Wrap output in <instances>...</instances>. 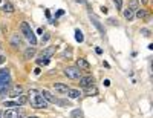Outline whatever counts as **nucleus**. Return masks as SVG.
I'll return each mask as SVG.
<instances>
[{
    "mask_svg": "<svg viewBox=\"0 0 153 118\" xmlns=\"http://www.w3.org/2000/svg\"><path fill=\"white\" fill-rule=\"evenodd\" d=\"M28 95H29V103H31L32 107H35V109H44V107H48V101H46L43 97L35 91V89H31V91L28 92Z\"/></svg>",
    "mask_w": 153,
    "mask_h": 118,
    "instance_id": "nucleus-1",
    "label": "nucleus"
},
{
    "mask_svg": "<svg viewBox=\"0 0 153 118\" xmlns=\"http://www.w3.org/2000/svg\"><path fill=\"white\" fill-rule=\"evenodd\" d=\"M11 86V75L9 69H0V98H3Z\"/></svg>",
    "mask_w": 153,
    "mask_h": 118,
    "instance_id": "nucleus-2",
    "label": "nucleus"
},
{
    "mask_svg": "<svg viewBox=\"0 0 153 118\" xmlns=\"http://www.w3.org/2000/svg\"><path fill=\"white\" fill-rule=\"evenodd\" d=\"M20 31H22L23 36L31 41V45H32V46H35V45H37V37H35V34L32 32L31 26H29V23L22 22V25H20Z\"/></svg>",
    "mask_w": 153,
    "mask_h": 118,
    "instance_id": "nucleus-3",
    "label": "nucleus"
},
{
    "mask_svg": "<svg viewBox=\"0 0 153 118\" xmlns=\"http://www.w3.org/2000/svg\"><path fill=\"white\" fill-rule=\"evenodd\" d=\"M64 75L71 80H78L81 77V72H80V69L77 66H72V68H66L64 69Z\"/></svg>",
    "mask_w": 153,
    "mask_h": 118,
    "instance_id": "nucleus-4",
    "label": "nucleus"
},
{
    "mask_svg": "<svg viewBox=\"0 0 153 118\" xmlns=\"http://www.w3.org/2000/svg\"><path fill=\"white\" fill-rule=\"evenodd\" d=\"M55 52H57V46H48L46 49L40 52V58H51Z\"/></svg>",
    "mask_w": 153,
    "mask_h": 118,
    "instance_id": "nucleus-5",
    "label": "nucleus"
},
{
    "mask_svg": "<svg viewBox=\"0 0 153 118\" xmlns=\"http://www.w3.org/2000/svg\"><path fill=\"white\" fill-rule=\"evenodd\" d=\"M80 86L86 87V89L94 86V78H92L90 75H87V77H80Z\"/></svg>",
    "mask_w": 153,
    "mask_h": 118,
    "instance_id": "nucleus-6",
    "label": "nucleus"
},
{
    "mask_svg": "<svg viewBox=\"0 0 153 118\" xmlns=\"http://www.w3.org/2000/svg\"><path fill=\"white\" fill-rule=\"evenodd\" d=\"M77 68L80 69V71H89L90 65H89V61L86 58H78L77 60Z\"/></svg>",
    "mask_w": 153,
    "mask_h": 118,
    "instance_id": "nucleus-7",
    "label": "nucleus"
},
{
    "mask_svg": "<svg viewBox=\"0 0 153 118\" xmlns=\"http://www.w3.org/2000/svg\"><path fill=\"white\" fill-rule=\"evenodd\" d=\"M90 20H92V23H94V26L97 28V29L99 31V34H104V26L101 25V22H99V20H98V17L97 16H94V14H90Z\"/></svg>",
    "mask_w": 153,
    "mask_h": 118,
    "instance_id": "nucleus-8",
    "label": "nucleus"
},
{
    "mask_svg": "<svg viewBox=\"0 0 153 118\" xmlns=\"http://www.w3.org/2000/svg\"><path fill=\"white\" fill-rule=\"evenodd\" d=\"M52 87H54V91H57V92H60V94H66V92L69 91L68 85H64V83H54V85H52Z\"/></svg>",
    "mask_w": 153,
    "mask_h": 118,
    "instance_id": "nucleus-9",
    "label": "nucleus"
},
{
    "mask_svg": "<svg viewBox=\"0 0 153 118\" xmlns=\"http://www.w3.org/2000/svg\"><path fill=\"white\" fill-rule=\"evenodd\" d=\"M22 92H23V87L20 86V85H16L14 87L11 89V91H8V94H9V97H11V98H16V97L22 95Z\"/></svg>",
    "mask_w": 153,
    "mask_h": 118,
    "instance_id": "nucleus-10",
    "label": "nucleus"
},
{
    "mask_svg": "<svg viewBox=\"0 0 153 118\" xmlns=\"http://www.w3.org/2000/svg\"><path fill=\"white\" fill-rule=\"evenodd\" d=\"M40 95H42L43 98H44L46 101H48V103H57V98H55V97L52 95L49 91H46V89H43V91L40 92Z\"/></svg>",
    "mask_w": 153,
    "mask_h": 118,
    "instance_id": "nucleus-11",
    "label": "nucleus"
},
{
    "mask_svg": "<svg viewBox=\"0 0 153 118\" xmlns=\"http://www.w3.org/2000/svg\"><path fill=\"white\" fill-rule=\"evenodd\" d=\"M22 37H20V34H12L11 36V45L14 46V48H20L22 46Z\"/></svg>",
    "mask_w": 153,
    "mask_h": 118,
    "instance_id": "nucleus-12",
    "label": "nucleus"
},
{
    "mask_svg": "<svg viewBox=\"0 0 153 118\" xmlns=\"http://www.w3.org/2000/svg\"><path fill=\"white\" fill-rule=\"evenodd\" d=\"M5 118H20V112L17 109H8L6 112L3 114Z\"/></svg>",
    "mask_w": 153,
    "mask_h": 118,
    "instance_id": "nucleus-13",
    "label": "nucleus"
},
{
    "mask_svg": "<svg viewBox=\"0 0 153 118\" xmlns=\"http://www.w3.org/2000/svg\"><path fill=\"white\" fill-rule=\"evenodd\" d=\"M37 54V49H35V46H31V48H28V49L25 51V54H23V57L26 58V60H31L34 55Z\"/></svg>",
    "mask_w": 153,
    "mask_h": 118,
    "instance_id": "nucleus-14",
    "label": "nucleus"
},
{
    "mask_svg": "<svg viewBox=\"0 0 153 118\" xmlns=\"http://www.w3.org/2000/svg\"><path fill=\"white\" fill-rule=\"evenodd\" d=\"M66 94H68V97H69V98H78V97L80 95H81V94H80V91H78V89H69V91L68 92H66Z\"/></svg>",
    "mask_w": 153,
    "mask_h": 118,
    "instance_id": "nucleus-15",
    "label": "nucleus"
},
{
    "mask_svg": "<svg viewBox=\"0 0 153 118\" xmlns=\"http://www.w3.org/2000/svg\"><path fill=\"white\" fill-rule=\"evenodd\" d=\"M124 17H126V20H129V22H132V20H133V17H135V12L132 11V9H126L124 11Z\"/></svg>",
    "mask_w": 153,
    "mask_h": 118,
    "instance_id": "nucleus-16",
    "label": "nucleus"
},
{
    "mask_svg": "<svg viewBox=\"0 0 153 118\" xmlns=\"http://www.w3.org/2000/svg\"><path fill=\"white\" fill-rule=\"evenodd\" d=\"M3 11L5 12H14V6H12L11 2H5L3 3Z\"/></svg>",
    "mask_w": 153,
    "mask_h": 118,
    "instance_id": "nucleus-17",
    "label": "nucleus"
},
{
    "mask_svg": "<svg viewBox=\"0 0 153 118\" xmlns=\"http://www.w3.org/2000/svg\"><path fill=\"white\" fill-rule=\"evenodd\" d=\"M26 101H28V97H26V95H18V97H17V100H16L17 106H18V104H25Z\"/></svg>",
    "mask_w": 153,
    "mask_h": 118,
    "instance_id": "nucleus-18",
    "label": "nucleus"
},
{
    "mask_svg": "<svg viewBox=\"0 0 153 118\" xmlns=\"http://www.w3.org/2000/svg\"><path fill=\"white\" fill-rule=\"evenodd\" d=\"M75 40L78 41V43H81V41L84 40V36H83V32L80 29H75Z\"/></svg>",
    "mask_w": 153,
    "mask_h": 118,
    "instance_id": "nucleus-19",
    "label": "nucleus"
},
{
    "mask_svg": "<svg viewBox=\"0 0 153 118\" xmlns=\"http://www.w3.org/2000/svg\"><path fill=\"white\" fill-rule=\"evenodd\" d=\"M138 5H139V2L138 0H130V3H129V9H132V11H136L138 9Z\"/></svg>",
    "mask_w": 153,
    "mask_h": 118,
    "instance_id": "nucleus-20",
    "label": "nucleus"
},
{
    "mask_svg": "<svg viewBox=\"0 0 153 118\" xmlns=\"http://www.w3.org/2000/svg\"><path fill=\"white\" fill-rule=\"evenodd\" d=\"M136 17L138 18H145L147 17V12H145L144 9H136Z\"/></svg>",
    "mask_w": 153,
    "mask_h": 118,
    "instance_id": "nucleus-21",
    "label": "nucleus"
},
{
    "mask_svg": "<svg viewBox=\"0 0 153 118\" xmlns=\"http://www.w3.org/2000/svg\"><path fill=\"white\" fill-rule=\"evenodd\" d=\"M37 63H38V66H46L49 63V58H38Z\"/></svg>",
    "mask_w": 153,
    "mask_h": 118,
    "instance_id": "nucleus-22",
    "label": "nucleus"
},
{
    "mask_svg": "<svg viewBox=\"0 0 153 118\" xmlns=\"http://www.w3.org/2000/svg\"><path fill=\"white\" fill-rule=\"evenodd\" d=\"M5 107H11V109H14V107H18V106H17V103H16V101H5Z\"/></svg>",
    "mask_w": 153,
    "mask_h": 118,
    "instance_id": "nucleus-23",
    "label": "nucleus"
},
{
    "mask_svg": "<svg viewBox=\"0 0 153 118\" xmlns=\"http://www.w3.org/2000/svg\"><path fill=\"white\" fill-rule=\"evenodd\" d=\"M98 91H97V87H94V86H90V87H87V95H95Z\"/></svg>",
    "mask_w": 153,
    "mask_h": 118,
    "instance_id": "nucleus-24",
    "label": "nucleus"
},
{
    "mask_svg": "<svg viewBox=\"0 0 153 118\" xmlns=\"http://www.w3.org/2000/svg\"><path fill=\"white\" fill-rule=\"evenodd\" d=\"M114 3L116 6V9H121V6H123V0H114Z\"/></svg>",
    "mask_w": 153,
    "mask_h": 118,
    "instance_id": "nucleus-25",
    "label": "nucleus"
},
{
    "mask_svg": "<svg viewBox=\"0 0 153 118\" xmlns=\"http://www.w3.org/2000/svg\"><path fill=\"white\" fill-rule=\"evenodd\" d=\"M51 38V34H44V37L42 38V41H43V43H46V41H48Z\"/></svg>",
    "mask_w": 153,
    "mask_h": 118,
    "instance_id": "nucleus-26",
    "label": "nucleus"
},
{
    "mask_svg": "<svg viewBox=\"0 0 153 118\" xmlns=\"http://www.w3.org/2000/svg\"><path fill=\"white\" fill-rule=\"evenodd\" d=\"M3 63H6V57L5 55H0V66H2Z\"/></svg>",
    "mask_w": 153,
    "mask_h": 118,
    "instance_id": "nucleus-27",
    "label": "nucleus"
},
{
    "mask_svg": "<svg viewBox=\"0 0 153 118\" xmlns=\"http://www.w3.org/2000/svg\"><path fill=\"white\" fill-rule=\"evenodd\" d=\"M72 117H81V112H80V110H74V112H72Z\"/></svg>",
    "mask_w": 153,
    "mask_h": 118,
    "instance_id": "nucleus-28",
    "label": "nucleus"
},
{
    "mask_svg": "<svg viewBox=\"0 0 153 118\" xmlns=\"http://www.w3.org/2000/svg\"><path fill=\"white\" fill-rule=\"evenodd\" d=\"M142 34H144V36H145V37H149V36H150V32H149L147 29H142Z\"/></svg>",
    "mask_w": 153,
    "mask_h": 118,
    "instance_id": "nucleus-29",
    "label": "nucleus"
},
{
    "mask_svg": "<svg viewBox=\"0 0 153 118\" xmlns=\"http://www.w3.org/2000/svg\"><path fill=\"white\" fill-rule=\"evenodd\" d=\"M101 12H103V14H107V8H106V6H103V8H101Z\"/></svg>",
    "mask_w": 153,
    "mask_h": 118,
    "instance_id": "nucleus-30",
    "label": "nucleus"
},
{
    "mask_svg": "<svg viewBox=\"0 0 153 118\" xmlns=\"http://www.w3.org/2000/svg\"><path fill=\"white\" fill-rule=\"evenodd\" d=\"M77 3H86V0H75Z\"/></svg>",
    "mask_w": 153,
    "mask_h": 118,
    "instance_id": "nucleus-31",
    "label": "nucleus"
},
{
    "mask_svg": "<svg viewBox=\"0 0 153 118\" xmlns=\"http://www.w3.org/2000/svg\"><path fill=\"white\" fill-rule=\"evenodd\" d=\"M3 49V46H2V43H0V51H2Z\"/></svg>",
    "mask_w": 153,
    "mask_h": 118,
    "instance_id": "nucleus-32",
    "label": "nucleus"
},
{
    "mask_svg": "<svg viewBox=\"0 0 153 118\" xmlns=\"http://www.w3.org/2000/svg\"><path fill=\"white\" fill-rule=\"evenodd\" d=\"M2 115H3V112H2V110H0V118H2Z\"/></svg>",
    "mask_w": 153,
    "mask_h": 118,
    "instance_id": "nucleus-33",
    "label": "nucleus"
},
{
    "mask_svg": "<svg viewBox=\"0 0 153 118\" xmlns=\"http://www.w3.org/2000/svg\"><path fill=\"white\" fill-rule=\"evenodd\" d=\"M28 118H37V117H28Z\"/></svg>",
    "mask_w": 153,
    "mask_h": 118,
    "instance_id": "nucleus-34",
    "label": "nucleus"
}]
</instances>
